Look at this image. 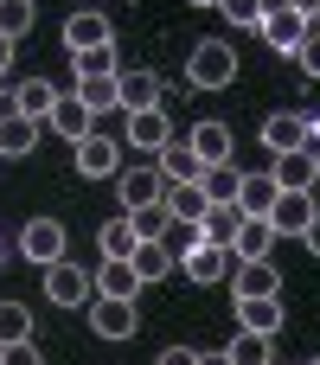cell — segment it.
Returning a JSON list of instances; mask_svg holds the SVG:
<instances>
[{"instance_id":"277c9868","label":"cell","mask_w":320,"mask_h":365,"mask_svg":"<svg viewBox=\"0 0 320 365\" xmlns=\"http://www.w3.org/2000/svg\"><path fill=\"white\" fill-rule=\"evenodd\" d=\"M64 45H71V58H77V51H96V45H115V32H109V13H103L96 0L71 6V19H64Z\"/></svg>"},{"instance_id":"d6986e66","label":"cell","mask_w":320,"mask_h":365,"mask_svg":"<svg viewBox=\"0 0 320 365\" xmlns=\"http://www.w3.org/2000/svg\"><path fill=\"white\" fill-rule=\"evenodd\" d=\"M38 148V122L19 115V109H0V160H19Z\"/></svg>"},{"instance_id":"4316f807","label":"cell","mask_w":320,"mask_h":365,"mask_svg":"<svg viewBox=\"0 0 320 365\" xmlns=\"http://www.w3.org/2000/svg\"><path fill=\"white\" fill-rule=\"evenodd\" d=\"M128 263H135V276H141V282H160V276H173V257H167V244H154V237H141V244L128 250Z\"/></svg>"},{"instance_id":"1f68e13d","label":"cell","mask_w":320,"mask_h":365,"mask_svg":"<svg viewBox=\"0 0 320 365\" xmlns=\"http://www.w3.org/2000/svg\"><path fill=\"white\" fill-rule=\"evenodd\" d=\"M154 244H167V257L180 263V257H186L192 244H205V237H199V225H192V218H167V231H160Z\"/></svg>"},{"instance_id":"5b68a950","label":"cell","mask_w":320,"mask_h":365,"mask_svg":"<svg viewBox=\"0 0 320 365\" xmlns=\"http://www.w3.org/2000/svg\"><path fill=\"white\" fill-rule=\"evenodd\" d=\"M45 302L51 308H83L90 302V269L83 263H64V257L45 263Z\"/></svg>"},{"instance_id":"9a60e30c","label":"cell","mask_w":320,"mask_h":365,"mask_svg":"<svg viewBox=\"0 0 320 365\" xmlns=\"http://www.w3.org/2000/svg\"><path fill=\"white\" fill-rule=\"evenodd\" d=\"M269 250H276L269 218H250V212H244V218H237V231H231V257H237V263H263Z\"/></svg>"},{"instance_id":"603a6c76","label":"cell","mask_w":320,"mask_h":365,"mask_svg":"<svg viewBox=\"0 0 320 365\" xmlns=\"http://www.w3.org/2000/svg\"><path fill=\"white\" fill-rule=\"evenodd\" d=\"M6 103H13L19 115H32V122H45V109L58 103V83H45V77H26V83H19V90L6 96Z\"/></svg>"},{"instance_id":"b9f144b4","label":"cell","mask_w":320,"mask_h":365,"mask_svg":"<svg viewBox=\"0 0 320 365\" xmlns=\"http://www.w3.org/2000/svg\"><path fill=\"white\" fill-rule=\"evenodd\" d=\"M6 64H13V38L0 32V71H6Z\"/></svg>"},{"instance_id":"52a82bcc","label":"cell","mask_w":320,"mask_h":365,"mask_svg":"<svg viewBox=\"0 0 320 365\" xmlns=\"http://www.w3.org/2000/svg\"><path fill=\"white\" fill-rule=\"evenodd\" d=\"M263 38H269V51H282V58H295L301 51V38H308V19L289 6V0H276L269 13H263V26H257Z\"/></svg>"},{"instance_id":"30bf717a","label":"cell","mask_w":320,"mask_h":365,"mask_svg":"<svg viewBox=\"0 0 320 365\" xmlns=\"http://www.w3.org/2000/svg\"><path fill=\"white\" fill-rule=\"evenodd\" d=\"M19 250H26V263H38V269L58 263V257H64V225H58V218H26V225H19Z\"/></svg>"},{"instance_id":"836d02e7","label":"cell","mask_w":320,"mask_h":365,"mask_svg":"<svg viewBox=\"0 0 320 365\" xmlns=\"http://www.w3.org/2000/svg\"><path fill=\"white\" fill-rule=\"evenodd\" d=\"M71 64H77V77H115V71H122L115 45H96V51H77Z\"/></svg>"},{"instance_id":"60d3db41","label":"cell","mask_w":320,"mask_h":365,"mask_svg":"<svg viewBox=\"0 0 320 365\" xmlns=\"http://www.w3.org/2000/svg\"><path fill=\"white\" fill-rule=\"evenodd\" d=\"M301 244H308V257H320V205H314V218H308V231H301Z\"/></svg>"},{"instance_id":"6da1fadb","label":"cell","mask_w":320,"mask_h":365,"mask_svg":"<svg viewBox=\"0 0 320 365\" xmlns=\"http://www.w3.org/2000/svg\"><path fill=\"white\" fill-rule=\"evenodd\" d=\"M231 77H237V51H231L224 38H199L192 58H186V83H192V90H224Z\"/></svg>"},{"instance_id":"9c48e42d","label":"cell","mask_w":320,"mask_h":365,"mask_svg":"<svg viewBox=\"0 0 320 365\" xmlns=\"http://www.w3.org/2000/svg\"><path fill=\"white\" fill-rule=\"evenodd\" d=\"M128 115V148L135 154H160L173 141V115L167 109H122Z\"/></svg>"},{"instance_id":"c3c4849f","label":"cell","mask_w":320,"mask_h":365,"mask_svg":"<svg viewBox=\"0 0 320 365\" xmlns=\"http://www.w3.org/2000/svg\"><path fill=\"white\" fill-rule=\"evenodd\" d=\"M0 269H6V263H0Z\"/></svg>"},{"instance_id":"74e56055","label":"cell","mask_w":320,"mask_h":365,"mask_svg":"<svg viewBox=\"0 0 320 365\" xmlns=\"http://www.w3.org/2000/svg\"><path fill=\"white\" fill-rule=\"evenodd\" d=\"M295 58H301V71L320 83V26H308V38H301V51H295Z\"/></svg>"},{"instance_id":"d590c367","label":"cell","mask_w":320,"mask_h":365,"mask_svg":"<svg viewBox=\"0 0 320 365\" xmlns=\"http://www.w3.org/2000/svg\"><path fill=\"white\" fill-rule=\"evenodd\" d=\"M218 13H224L231 26H263V13H269V0H218Z\"/></svg>"},{"instance_id":"7a4b0ae2","label":"cell","mask_w":320,"mask_h":365,"mask_svg":"<svg viewBox=\"0 0 320 365\" xmlns=\"http://www.w3.org/2000/svg\"><path fill=\"white\" fill-rule=\"evenodd\" d=\"M115 192H122V212L160 205V199H167V173L154 167V154H141V167H122V173H115Z\"/></svg>"},{"instance_id":"4dcf8cb0","label":"cell","mask_w":320,"mask_h":365,"mask_svg":"<svg viewBox=\"0 0 320 365\" xmlns=\"http://www.w3.org/2000/svg\"><path fill=\"white\" fill-rule=\"evenodd\" d=\"M77 103H83L90 115H103V109H122V103H115V77H77Z\"/></svg>"},{"instance_id":"7bdbcfd3","label":"cell","mask_w":320,"mask_h":365,"mask_svg":"<svg viewBox=\"0 0 320 365\" xmlns=\"http://www.w3.org/2000/svg\"><path fill=\"white\" fill-rule=\"evenodd\" d=\"M199 365H231V359L224 353H199Z\"/></svg>"},{"instance_id":"d4e9b609","label":"cell","mask_w":320,"mask_h":365,"mask_svg":"<svg viewBox=\"0 0 320 365\" xmlns=\"http://www.w3.org/2000/svg\"><path fill=\"white\" fill-rule=\"evenodd\" d=\"M186 148H192L199 160H231V128H224V122H192Z\"/></svg>"},{"instance_id":"4fadbf2b","label":"cell","mask_w":320,"mask_h":365,"mask_svg":"<svg viewBox=\"0 0 320 365\" xmlns=\"http://www.w3.org/2000/svg\"><path fill=\"white\" fill-rule=\"evenodd\" d=\"M115 103H122V109H160L167 90H160L154 71H115Z\"/></svg>"},{"instance_id":"ab89813d","label":"cell","mask_w":320,"mask_h":365,"mask_svg":"<svg viewBox=\"0 0 320 365\" xmlns=\"http://www.w3.org/2000/svg\"><path fill=\"white\" fill-rule=\"evenodd\" d=\"M154 365H199V353H192V346H167Z\"/></svg>"},{"instance_id":"e0dca14e","label":"cell","mask_w":320,"mask_h":365,"mask_svg":"<svg viewBox=\"0 0 320 365\" xmlns=\"http://www.w3.org/2000/svg\"><path fill=\"white\" fill-rule=\"evenodd\" d=\"M45 122H51V128H58V135H64V141H83V135H90V128H96V115H90V109H83V103H77V90H71V96H64V90H58V103H51V109H45Z\"/></svg>"},{"instance_id":"7402d4cb","label":"cell","mask_w":320,"mask_h":365,"mask_svg":"<svg viewBox=\"0 0 320 365\" xmlns=\"http://www.w3.org/2000/svg\"><path fill=\"white\" fill-rule=\"evenodd\" d=\"M224 359H231V365H276V340H269V334L237 327V334H231V346H224Z\"/></svg>"},{"instance_id":"7c38bea8","label":"cell","mask_w":320,"mask_h":365,"mask_svg":"<svg viewBox=\"0 0 320 365\" xmlns=\"http://www.w3.org/2000/svg\"><path fill=\"white\" fill-rule=\"evenodd\" d=\"M90 295L135 302V295H141V276H135V263H128V257H103V263H96V276H90Z\"/></svg>"},{"instance_id":"8d00e7d4","label":"cell","mask_w":320,"mask_h":365,"mask_svg":"<svg viewBox=\"0 0 320 365\" xmlns=\"http://www.w3.org/2000/svg\"><path fill=\"white\" fill-rule=\"evenodd\" d=\"M128 218H135V231H141V237H160L173 212H167V205H141V212H128Z\"/></svg>"},{"instance_id":"2e32d148","label":"cell","mask_w":320,"mask_h":365,"mask_svg":"<svg viewBox=\"0 0 320 365\" xmlns=\"http://www.w3.org/2000/svg\"><path fill=\"white\" fill-rule=\"evenodd\" d=\"M224 282H231V295H237V302H244V295H276V289H282V269H276L269 257H263V263H231V276H224Z\"/></svg>"},{"instance_id":"83f0119b","label":"cell","mask_w":320,"mask_h":365,"mask_svg":"<svg viewBox=\"0 0 320 365\" xmlns=\"http://www.w3.org/2000/svg\"><path fill=\"white\" fill-rule=\"evenodd\" d=\"M160 205H167V212H173V218H192V225H199V218H205V205H212V199H205V192H199V180H180V186H167V199H160Z\"/></svg>"},{"instance_id":"f6af8a7d","label":"cell","mask_w":320,"mask_h":365,"mask_svg":"<svg viewBox=\"0 0 320 365\" xmlns=\"http://www.w3.org/2000/svg\"><path fill=\"white\" fill-rule=\"evenodd\" d=\"M192 6H218V0H192Z\"/></svg>"},{"instance_id":"f1b7e54d","label":"cell","mask_w":320,"mask_h":365,"mask_svg":"<svg viewBox=\"0 0 320 365\" xmlns=\"http://www.w3.org/2000/svg\"><path fill=\"white\" fill-rule=\"evenodd\" d=\"M135 244H141V231H135V218H128V212H122V218H109V225L96 231V250H103V257H128Z\"/></svg>"},{"instance_id":"ac0fdd59","label":"cell","mask_w":320,"mask_h":365,"mask_svg":"<svg viewBox=\"0 0 320 365\" xmlns=\"http://www.w3.org/2000/svg\"><path fill=\"white\" fill-rule=\"evenodd\" d=\"M282 321H289V314H282L276 295H244V302H237V327H250V334H269V340H276Z\"/></svg>"},{"instance_id":"bcb514c9","label":"cell","mask_w":320,"mask_h":365,"mask_svg":"<svg viewBox=\"0 0 320 365\" xmlns=\"http://www.w3.org/2000/svg\"><path fill=\"white\" fill-rule=\"evenodd\" d=\"M0 109H13V103H6V96H0Z\"/></svg>"},{"instance_id":"ee69618b","label":"cell","mask_w":320,"mask_h":365,"mask_svg":"<svg viewBox=\"0 0 320 365\" xmlns=\"http://www.w3.org/2000/svg\"><path fill=\"white\" fill-rule=\"evenodd\" d=\"M314 180H320V148H314Z\"/></svg>"},{"instance_id":"cb8c5ba5","label":"cell","mask_w":320,"mask_h":365,"mask_svg":"<svg viewBox=\"0 0 320 365\" xmlns=\"http://www.w3.org/2000/svg\"><path fill=\"white\" fill-rule=\"evenodd\" d=\"M263 148H269V154H289V148H301V115H295V109H276V115H263Z\"/></svg>"},{"instance_id":"8992f818","label":"cell","mask_w":320,"mask_h":365,"mask_svg":"<svg viewBox=\"0 0 320 365\" xmlns=\"http://www.w3.org/2000/svg\"><path fill=\"white\" fill-rule=\"evenodd\" d=\"M83 308H90V334H103V340H128V334L141 327V308H135V302H115V295H90Z\"/></svg>"},{"instance_id":"e575fe53","label":"cell","mask_w":320,"mask_h":365,"mask_svg":"<svg viewBox=\"0 0 320 365\" xmlns=\"http://www.w3.org/2000/svg\"><path fill=\"white\" fill-rule=\"evenodd\" d=\"M32 19H38V0H0V32L6 38L32 32Z\"/></svg>"},{"instance_id":"8fae6325","label":"cell","mask_w":320,"mask_h":365,"mask_svg":"<svg viewBox=\"0 0 320 365\" xmlns=\"http://www.w3.org/2000/svg\"><path fill=\"white\" fill-rule=\"evenodd\" d=\"M269 180H276V192H320V180H314V154H308V148L269 154Z\"/></svg>"},{"instance_id":"484cf974","label":"cell","mask_w":320,"mask_h":365,"mask_svg":"<svg viewBox=\"0 0 320 365\" xmlns=\"http://www.w3.org/2000/svg\"><path fill=\"white\" fill-rule=\"evenodd\" d=\"M269 205H276V180H269V173H244V180H237V212L269 218Z\"/></svg>"},{"instance_id":"f546056e","label":"cell","mask_w":320,"mask_h":365,"mask_svg":"<svg viewBox=\"0 0 320 365\" xmlns=\"http://www.w3.org/2000/svg\"><path fill=\"white\" fill-rule=\"evenodd\" d=\"M237 218H244L237 205H205V218H199V237H205V244H224V250H231V231H237Z\"/></svg>"},{"instance_id":"ba28073f","label":"cell","mask_w":320,"mask_h":365,"mask_svg":"<svg viewBox=\"0 0 320 365\" xmlns=\"http://www.w3.org/2000/svg\"><path fill=\"white\" fill-rule=\"evenodd\" d=\"M231 263H237V257H231L224 244H192V250H186V257L173 263V269H180L186 282H199V289H212V282H224V276H231Z\"/></svg>"},{"instance_id":"d6a6232c","label":"cell","mask_w":320,"mask_h":365,"mask_svg":"<svg viewBox=\"0 0 320 365\" xmlns=\"http://www.w3.org/2000/svg\"><path fill=\"white\" fill-rule=\"evenodd\" d=\"M13 340H32V308L26 302H0V346Z\"/></svg>"},{"instance_id":"3957f363","label":"cell","mask_w":320,"mask_h":365,"mask_svg":"<svg viewBox=\"0 0 320 365\" xmlns=\"http://www.w3.org/2000/svg\"><path fill=\"white\" fill-rule=\"evenodd\" d=\"M71 167L83 173V180H115L122 173V141H109V135H83V141H71Z\"/></svg>"},{"instance_id":"5bb4252c","label":"cell","mask_w":320,"mask_h":365,"mask_svg":"<svg viewBox=\"0 0 320 365\" xmlns=\"http://www.w3.org/2000/svg\"><path fill=\"white\" fill-rule=\"evenodd\" d=\"M308 218H314V192H276V205H269V231L276 237H301Z\"/></svg>"},{"instance_id":"7dc6e473","label":"cell","mask_w":320,"mask_h":365,"mask_svg":"<svg viewBox=\"0 0 320 365\" xmlns=\"http://www.w3.org/2000/svg\"><path fill=\"white\" fill-rule=\"evenodd\" d=\"M308 365H320V359H308Z\"/></svg>"},{"instance_id":"ffe728a7","label":"cell","mask_w":320,"mask_h":365,"mask_svg":"<svg viewBox=\"0 0 320 365\" xmlns=\"http://www.w3.org/2000/svg\"><path fill=\"white\" fill-rule=\"evenodd\" d=\"M237 180H244V167H237V160H205L199 192H205L212 205H237Z\"/></svg>"},{"instance_id":"44dd1931","label":"cell","mask_w":320,"mask_h":365,"mask_svg":"<svg viewBox=\"0 0 320 365\" xmlns=\"http://www.w3.org/2000/svg\"><path fill=\"white\" fill-rule=\"evenodd\" d=\"M154 167L167 173V186H180V180H199V173H205V160H199V154H192V148H186L180 135H173V141H167V148L154 154Z\"/></svg>"},{"instance_id":"f35d334b","label":"cell","mask_w":320,"mask_h":365,"mask_svg":"<svg viewBox=\"0 0 320 365\" xmlns=\"http://www.w3.org/2000/svg\"><path fill=\"white\" fill-rule=\"evenodd\" d=\"M0 365H45V359H38L32 340H13V346H0Z\"/></svg>"}]
</instances>
